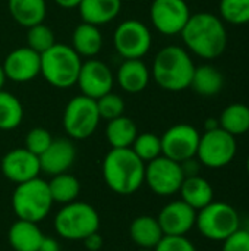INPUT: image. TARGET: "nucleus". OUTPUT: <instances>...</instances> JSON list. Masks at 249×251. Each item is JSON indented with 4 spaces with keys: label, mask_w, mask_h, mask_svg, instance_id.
I'll return each instance as SVG.
<instances>
[{
    "label": "nucleus",
    "mask_w": 249,
    "mask_h": 251,
    "mask_svg": "<svg viewBox=\"0 0 249 251\" xmlns=\"http://www.w3.org/2000/svg\"><path fill=\"white\" fill-rule=\"evenodd\" d=\"M189 51L201 59H216L227 47V31L223 21L210 12L191 15L181 32Z\"/></svg>",
    "instance_id": "1"
},
{
    "label": "nucleus",
    "mask_w": 249,
    "mask_h": 251,
    "mask_svg": "<svg viewBox=\"0 0 249 251\" xmlns=\"http://www.w3.org/2000/svg\"><path fill=\"white\" fill-rule=\"evenodd\" d=\"M101 169L107 187L120 196L138 191L145 178V163L132 149H112L106 154Z\"/></svg>",
    "instance_id": "2"
},
{
    "label": "nucleus",
    "mask_w": 249,
    "mask_h": 251,
    "mask_svg": "<svg viewBox=\"0 0 249 251\" xmlns=\"http://www.w3.org/2000/svg\"><path fill=\"white\" fill-rule=\"evenodd\" d=\"M195 65L189 53L179 46L163 47L153 62V78L167 91H182L191 87Z\"/></svg>",
    "instance_id": "3"
},
{
    "label": "nucleus",
    "mask_w": 249,
    "mask_h": 251,
    "mask_svg": "<svg viewBox=\"0 0 249 251\" xmlns=\"http://www.w3.org/2000/svg\"><path fill=\"white\" fill-rule=\"evenodd\" d=\"M81 65L82 59L72 46L56 43L41 54L40 74L56 88H70L76 84Z\"/></svg>",
    "instance_id": "4"
},
{
    "label": "nucleus",
    "mask_w": 249,
    "mask_h": 251,
    "mask_svg": "<svg viewBox=\"0 0 249 251\" xmlns=\"http://www.w3.org/2000/svg\"><path fill=\"white\" fill-rule=\"evenodd\" d=\"M53 199L48 184L38 176L18 184L12 196V207L18 219L28 222H41L50 213Z\"/></svg>",
    "instance_id": "5"
},
{
    "label": "nucleus",
    "mask_w": 249,
    "mask_h": 251,
    "mask_svg": "<svg viewBox=\"0 0 249 251\" xmlns=\"http://www.w3.org/2000/svg\"><path fill=\"white\" fill-rule=\"evenodd\" d=\"M100 226V216L97 210L81 201L65 204L54 218V229L65 240L82 241L87 235L97 232Z\"/></svg>",
    "instance_id": "6"
},
{
    "label": "nucleus",
    "mask_w": 249,
    "mask_h": 251,
    "mask_svg": "<svg viewBox=\"0 0 249 251\" xmlns=\"http://www.w3.org/2000/svg\"><path fill=\"white\" fill-rule=\"evenodd\" d=\"M195 226L203 237L211 241H225L241 228V219L233 206L213 200L204 209L197 212Z\"/></svg>",
    "instance_id": "7"
},
{
    "label": "nucleus",
    "mask_w": 249,
    "mask_h": 251,
    "mask_svg": "<svg viewBox=\"0 0 249 251\" xmlns=\"http://www.w3.org/2000/svg\"><path fill=\"white\" fill-rule=\"evenodd\" d=\"M101 118L98 115L97 103L94 99L84 94L70 99L63 113V128L73 140H85L91 137Z\"/></svg>",
    "instance_id": "8"
},
{
    "label": "nucleus",
    "mask_w": 249,
    "mask_h": 251,
    "mask_svg": "<svg viewBox=\"0 0 249 251\" xmlns=\"http://www.w3.org/2000/svg\"><path fill=\"white\" fill-rule=\"evenodd\" d=\"M238 151L236 137L222 128L205 131L200 137L197 159L203 166L210 169H220L232 163Z\"/></svg>",
    "instance_id": "9"
},
{
    "label": "nucleus",
    "mask_w": 249,
    "mask_h": 251,
    "mask_svg": "<svg viewBox=\"0 0 249 251\" xmlns=\"http://www.w3.org/2000/svg\"><path fill=\"white\" fill-rule=\"evenodd\" d=\"M151 43V31L138 19L120 22L113 34V46L123 59H142L150 51Z\"/></svg>",
    "instance_id": "10"
},
{
    "label": "nucleus",
    "mask_w": 249,
    "mask_h": 251,
    "mask_svg": "<svg viewBox=\"0 0 249 251\" xmlns=\"http://www.w3.org/2000/svg\"><path fill=\"white\" fill-rule=\"evenodd\" d=\"M185 176L181 163L166 157L158 156L157 159L145 163V178L144 182L158 196H172L179 193Z\"/></svg>",
    "instance_id": "11"
},
{
    "label": "nucleus",
    "mask_w": 249,
    "mask_h": 251,
    "mask_svg": "<svg viewBox=\"0 0 249 251\" xmlns=\"http://www.w3.org/2000/svg\"><path fill=\"white\" fill-rule=\"evenodd\" d=\"M201 134L189 124H178L170 126L161 138L163 156L181 163L197 156Z\"/></svg>",
    "instance_id": "12"
},
{
    "label": "nucleus",
    "mask_w": 249,
    "mask_h": 251,
    "mask_svg": "<svg viewBox=\"0 0 249 251\" xmlns=\"http://www.w3.org/2000/svg\"><path fill=\"white\" fill-rule=\"evenodd\" d=\"M150 18L158 32L176 35L182 32L189 21L191 10L185 0H153Z\"/></svg>",
    "instance_id": "13"
},
{
    "label": "nucleus",
    "mask_w": 249,
    "mask_h": 251,
    "mask_svg": "<svg viewBox=\"0 0 249 251\" xmlns=\"http://www.w3.org/2000/svg\"><path fill=\"white\" fill-rule=\"evenodd\" d=\"M114 76L110 68L98 59H87L82 62L76 85L87 97L97 100L98 97L112 91Z\"/></svg>",
    "instance_id": "14"
},
{
    "label": "nucleus",
    "mask_w": 249,
    "mask_h": 251,
    "mask_svg": "<svg viewBox=\"0 0 249 251\" xmlns=\"http://www.w3.org/2000/svg\"><path fill=\"white\" fill-rule=\"evenodd\" d=\"M3 69L6 78L12 79L13 82L32 81L35 76L40 75L41 54L29 49L28 46L18 47L6 56L3 62Z\"/></svg>",
    "instance_id": "15"
},
{
    "label": "nucleus",
    "mask_w": 249,
    "mask_h": 251,
    "mask_svg": "<svg viewBox=\"0 0 249 251\" xmlns=\"http://www.w3.org/2000/svg\"><path fill=\"white\" fill-rule=\"evenodd\" d=\"M1 172L16 185L34 179L41 172L38 156L32 154L25 147L13 149L7 151L1 159Z\"/></svg>",
    "instance_id": "16"
},
{
    "label": "nucleus",
    "mask_w": 249,
    "mask_h": 251,
    "mask_svg": "<svg viewBox=\"0 0 249 251\" xmlns=\"http://www.w3.org/2000/svg\"><path fill=\"white\" fill-rule=\"evenodd\" d=\"M164 235H186L197 222V210L188 206L183 200H176L166 204L157 216Z\"/></svg>",
    "instance_id": "17"
},
{
    "label": "nucleus",
    "mask_w": 249,
    "mask_h": 251,
    "mask_svg": "<svg viewBox=\"0 0 249 251\" xmlns=\"http://www.w3.org/2000/svg\"><path fill=\"white\" fill-rule=\"evenodd\" d=\"M76 157V149L69 138H53L47 150L38 156L41 172L54 176L65 174L73 165Z\"/></svg>",
    "instance_id": "18"
},
{
    "label": "nucleus",
    "mask_w": 249,
    "mask_h": 251,
    "mask_svg": "<svg viewBox=\"0 0 249 251\" xmlns=\"http://www.w3.org/2000/svg\"><path fill=\"white\" fill-rule=\"evenodd\" d=\"M150 76L151 74L141 59H125L117 69L116 79L123 91L136 94L147 88Z\"/></svg>",
    "instance_id": "19"
},
{
    "label": "nucleus",
    "mask_w": 249,
    "mask_h": 251,
    "mask_svg": "<svg viewBox=\"0 0 249 251\" xmlns=\"http://www.w3.org/2000/svg\"><path fill=\"white\" fill-rule=\"evenodd\" d=\"M122 9V0H82L78 6L82 22L95 26L112 22Z\"/></svg>",
    "instance_id": "20"
},
{
    "label": "nucleus",
    "mask_w": 249,
    "mask_h": 251,
    "mask_svg": "<svg viewBox=\"0 0 249 251\" xmlns=\"http://www.w3.org/2000/svg\"><path fill=\"white\" fill-rule=\"evenodd\" d=\"M44 237L35 222L21 219H18L7 232L9 244L15 251H37Z\"/></svg>",
    "instance_id": "21"
},
{
    "label": "nucleus",
    "mask_w": 249,
    "mask_h": 251,
    "mask_svg": "<svg viewBox=\"0 0 249 251\" xmlns=\"http://www.w3.org/2000/svg\"><path fill=\"white\" fill-rule=\"evenodd\" d=\"M179 193L182 197L181 200H183L188 206H191L197 212L204 209L207 204H210L214 200V190L211 184L200 175L185 178Z\"/></svg>",
    "instance_id": "22"
},
{
    "label": "nucleus",
    "mask_w": 249,
    "mask_h": 251,
    "mask_svg": "<svg viewBox=\"0 0 249 251\" xmlns=\"http://www.w3.org/2000/svg\"><path fill=\"white\" fill-rule=\"evenodd\" d=\"M129 235L138 247L151 250H154L164 237L157 218H153L150 215L135 218L129 226Z\"/></svg>",
    "instance_id": "23"
},
{
    "label": "nucleus",
    "mask_w": 249,
    "mask_h": 251,
    "mask_svg": "<svg viewBox=\"0 0 249 251\" xmlns=\"http://www.w3.org/2000/svg\"><path fill=\"white\" fill-rule=\"evenodd\" d=\"M7 7L16 24L25 28L44 22L47 13L45 0H9Z\"/></svg>",
    "instance_id": "24"
},
{
    "label": "nucleus",
    "mask_w": 249,
    "mask_h": 251,
    "mask_svg": "<svg viewBox=\"0 0 249 251\" xmlns=\"http://www.w3.org/2000/svg\"><path fill=\"white\" fill-rule=\"evenodd\" d=\"M103 47V35L98 26L92 24H79L72 35V49L81 56L92 59L100 53Z\"/></svg>",
    "instance_id": "25"
},
{
    "label": "nucleus",
    "mask_w": 249,
    "mask_h": 251,
    "mask_svg": "<svg viewBox=\"0 0 249 251\" xmlns=\"http://www.w3.org/2000/svg\"><path fill=\"white\" fill-rule=\"evenodd\" d=\"M223 85H225V78L216 66L208 63L195 66L191 81V88L197 94L203 97H213L222 91Z\"/></svg>",
    "instance_id": "26"
},
{
    "label": "nucleus",
    "mask_w": 249,
    "mask_h": 251,
    "mask_svg": "<svg viewBox=\"0 0 249 251\" xmlns=\"http://www.w3.org/2000/svg\"><path fill=\"white\" fill-rule=\"evenodd\" d=\"M136 135L138 131L135 122L125 115L107 122L106 138L112 149H131Z\"/></svg>",
    "instance_id": "27"
},
{
    "label": "nucleus",
    "mask_w": 249,
    "mask_h": 251,
    "mask_svg": "<svg viewBox=\"0 0 249 251\" xmlns=\"http://www.w3.org/2000/svg\"><path fill=\"white\" fill-rule=\"evenodd\" d=\"M220 128L233 137L247 134L249 131V106L244 103L229 104L219 118Z\"/></svg>",
    "instance_id": "28"
},
{
    "label": "nucleus",
    "mask_w": 249,
    "mask_h": 251,
    "mask_svg": "<svg viewBox=\"0 0 249 251\" xmlns=\"http://www.w3.org/2000/svg\"><path fill=\"white\" fill-rule=\"evenodd\" d=\"M47 184H48V190H50L53 203L69 204L76 200V197L79 196V191H81L79 181L68 172L51 176V181Z\"/></svg>",
    "instance_id": "29"
},
{
    "label": "nucleus",
    "mask_w": 249,
    "mask_h": 251,
    "mask_svg": "<svg viewBox=\"0 0 249 251\" xmlns=\"http://www.w3.org/2000/svg\"><path fill=\"white\" fill-rule=\"evenodd\" d=\"M23 107L21 101L9 91L0 90V129L10 131L21 125Z\"/></svg>",
    "instance_id": "30"
},
{
    "label": "nucleus",
    "mask_w": 249,
    "mask_h": 251,
    "mask_svg": "<svg viewBox=\"0 0 249 251\" xmlns=\"http://www.w3.org/2000/svg\"><path fill=\"white\" fill-rule=\"evenodd\" d=\"M131 149L144 163H148L163 154L161 138L151 132L138 134L135 141L132 143Z\"/></svg>",
    "instance_id": "31"
},
{
    "label": "nucleus",
    "mask_w": 249,
    "mask_h": 251,
    "mask_svg": "<svg viewBox=\"0 0 249 251\" xmlns=\"http://www.w3.org/2000/svg\"><path fill=\"white\" fill-rule=\"evenodd\" d=\"M222 21L232 25H245L249 22V0H220Z\"/></svg>",
    "instance_id": "32"
},
{
    "label": "nucleus",
    "mask_w": 249,
    "mask_h": 251,
    "mask_svg": "<svg viewBox=\"0 0 249 251\" xmlns=\"http://www.w3.org/2000/svg\"><path fill=\"white\" fill-rule=\"evenodd\" d=\"M26 43L29 49H32L38 54H43L44 51H47L50 47L56 44V40H54L53 31L41 22L28 28Z\"/></svg>",
    "instance_id": "33"
},
{
    "label": "nucleus",
    "mask_w": 249,
    "mask_h": 251,
    "mask_svg": "<svg viewBox=\"0 0 249 251\" xmlns=\"http://www.w3.org/2000/svg\"><path fill=\"white\" fill-rule=\"evenodd\" d=\"M98 115L101 119H106L107 122L112 119H116L123 115L125 112V101L119 94L114 93H107L95 100Z\"/></svg>",
    "instance_id": "34"
},
{
    "label": "nucleus",
    "mask_w": 249,
    "mask_h": 251,
    "mask_svg": "<svg viewBox=\"0 0 249 251\" xmlns=\"http://www.w3.org/2000/svg\"><path fill=\"white\" fill-rule=\"evenodd\" d=\"M51 141H53V137L47 129H44V128H32L26 134L25 149L29 150L32 154L40 156L47 150V147L51 144Z\"/></svg>",
    "instance_id": "35"
},
{
    "label": "nucleus",
    "mask_w": 249,
    "mask_h": 251,
    "mask_svg": "<svg viewBox=\"0 0 249 251\" xmlns=\"http://www.w3.org/2000/svg\"><path fill=\"white\" fill-rule=\"evenodd\" d=\"M154 251H197L195 246L183 237H176V235H164L161 241L156 246Z\"/></svg>",
    "instance_id": "36"
},
{
    "label": "nucleus",
    "mask_w": 249,
    "mask_h": 251,
    "mask_svg": "<svg viewBox=\"0 0 249 251\" xmlns=\"http://www.w3.org/2000/svg\"><path fill=\"white\" fill-rule=\"evenodd\" d=\"M223 243L222 251H249V234L247 229H238Z\"/></svg>",
    "instance_id": "37"
},
{
    "label": "nucleus",
    "mask_w": 249,
    "mask_h": 251,
    "mask_svg": "<svg viewBox=\"0 0 249 251\" xmlns=\"http://www.w3.org/2000/svg\"><path fill=\"white\" fill-rule=\"evenodd\" d=\"M181 168H182V172H183V176L185 178H189V176H197L200 175V169H201V162L195 157H191L188 160H183L181 162Z\"/></svg>",
    "instance_id": "38"
},
{
    "label": "nucleus",
    "mask_w": 249,
    "mask_h": 251,
    "mask_svg": "<svg viewBox=\"0 0 249 251\" xmlns=\"http://www.w3.org/2000/svg\"><path fill=\"white\" fill-rule=\"evenodd\" d=\"M82 241H84V246L88 251H98L103 247V237L98 234V231L87 235Z\"/></svg>",
    "instance_id": "39"
},
{
    "label": "nucleus",
    "mask_w": 249,
    "mask_h": 251,
    "mask_svg": "<svg viewBox=\"0 0 249 251\" xmlns=\"http://www.w3.org/2000/svg\"><path fill=\"white\" fill-rule=\"evenodd\" d=\"M37 251H60V246L54 238L50 237H44L43 243L40 244L38 250Z\"/></svg>",
    "instance_id": "40"
},
{
    "label": "nucleus",
    "mask_w": 249,
    "mask_h": 251,
    "mask_svg": "<svg viewBox=\"0 0 249 251\" xmlns=\"http://www.w3.org/2000/svg\"><path fill=\"white\" fill-rule=\"evenodd\" d=\"M82 0H54V3L63 9H73V7H78L79 3Z\"/></svg>",
    "instance_id": "41"
},
{
    "label": "nucleus",
    "mask_w": 249,
    "mask_h": 251,
    "mask_svg": "<svg viewBox=\"0 0 249 251\" xmlns=\"http://www.w3.org/2000/svg\"><path fill=\"white\" fill-rule=\"evenodd\" d=\"M217 128H220V124H219V119H216V118H208L204 122V129L205 131H213V129H217Z\"/></svg>",
    "instance_id": "42"
},
{
    "label": "nucleus",
    "mask_w": 249,
    "mask_h": 251,
    "mask_svg": "<svg viewBox=\"0 0 249 251\" xmlns=\"http://www.w3.org/2000/svg\"><path fill=\"white\" fill-rule=\"evenodd\" d=\"M6 74H4V69H3V65L0 63V90H3L4 84H6Z\"/></svg>",
    "instance_id": "43"
},
{
    "label": "nucleus",
    "mask_w": 249,
    "mask_h": 251,
    "mask_svg": "<svg viewBox=\"0 0 249 251\" xmlns=\"http://www.w3.org/2000/svg\"><path fill=\"white\" fill-rule=\"evenodd\" d=\"M247 172H248V175H249V156H248V159H247Z\"/></svg>",
    "instance_id": "44"
},
{
    "label": "nucleus",
    "mask_w": 249,
    "mask_h": 251,
    "mask_svg": "<svg viewBox=\"0 0 249 251\" xmlns=\"http://www.w3.org/2000/svg\"><path fill=\"white\" fill-rule=\"evenodd\" d=\"M139 251H154V250H151V249H141Z\"/></svg>",
    "instance_id": "45"
},
{
    "label": "nucleus",
    "mask_w": 249,
    "mask_h": 251,
    "mask_svg": "<svg viewBox=\"0 0 249 251\" xmlns=\"http://www.w3.org/2000/svg\"><path fill=\"white\" fill-rule=\"evenodd\" d=\"M247 231H248V234H249V225H248V228H247Z\"/></svg>",
    "instance_id": "46"
}]
</instances>
